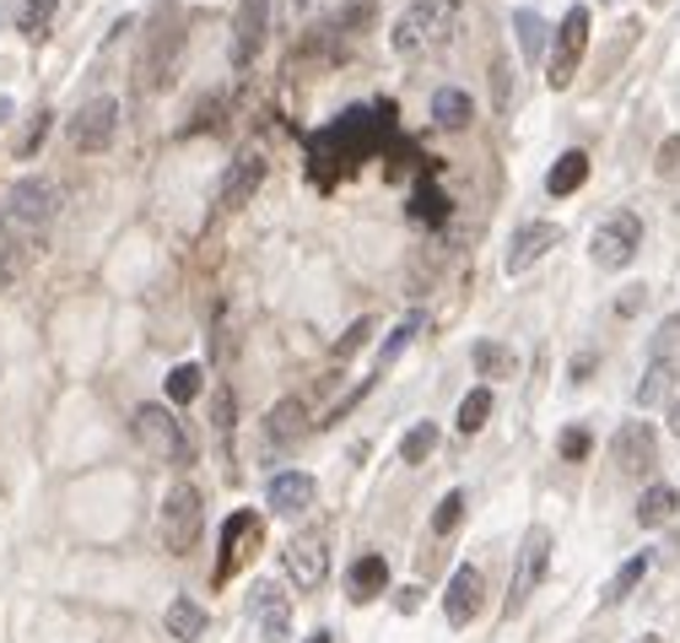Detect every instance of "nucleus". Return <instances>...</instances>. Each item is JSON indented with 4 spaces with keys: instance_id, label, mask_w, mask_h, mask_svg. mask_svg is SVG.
<instances>
[{
    "instance_id": "obj_16",
    "label": "nucleus",
    "mask_w": 680,
    "mask_h": 643,
    "mask_svg": "<svg viewBox=\"0 0 680 643\" xmlns=\"http://www.w3.org/2000/svg\"><path fill=\"white\" fill-rule=\"evenodd\" d=\"M313 498H319V487H313L309 470H281V476H270V492H265L270 514H281V519L309 514Z\"/></svg>"
},
{
    "instance_id": "obj_17",
    "label": "nucleus",
    "mask_w": 680,
    "mask_h": 643,
    "mask_svg": "<svg viewBox=\"0 0 680 643\" xmlns=\"http://www.w3.org/2000/svg\"><path fill=\"white\" fill-rule=\"evenodd\" d=\"M259 519L248 514V509H238V514H227V524H222V563H216V579H227L233 568H238V557H244L248 546H259Z\"/></svg>"
},
{
    "instance_id": "obj_29",
    "label": "nucleus",
    "mask_w": 680,
    "mask_h": 643,
    "mask_svg": "<svg viewBox=\"0 0 680 643\" xmlns=\"http://www.w3.org/2000/svg\"><path fill=\"white\" fill-rule=\"evenodd\" d=\"M487 417H492V389H470L465 400H459V433H481L487 428Z\"/></svg>"
},
{
    "instance_id": "obj_10",
    "label": "nucleus",
    "mask_w": 680,
    "mask_h": 643,
    "mask_svg": "<svg viewBox=\"0 0 680 643\" xmlns=\"http://www.w3.org/2000/svg\"><path fill=\"white\" fill-rule=\"evenodd\" d=\"M265 33H270V0H238V16H233V70H248L259 60Z\"/></svg>"
},
{
    "instance_id": "obj_38",
    "label": "nucleus",
    "mask_w": 680,
    "mask_h": 643,
    "mask_svg": "<svg viewBox=\"0 0 680 643\" xmlns=\"http://www.w3.org/2000/svg\"><path fill=\"white\" fill-rule=\"evenodd\" d=\"M368 335H372V320H357L352 330H346V335H341V341H335V357L346 363V357H352V352H357V346H363Z\"/></svg>"
},
{
    "instance_id": "obj_31",
    "label": "nucleus",
    "mask_w": 680,
    "mask_h": 643,
    "mask_svg": "<svg viewBox=\"0 0 680 643\" xmlns=\"http://www.w3.org/2000/svg\"><path fill=\"white\" fill-rule=\"evenodd\" d=\"M433 450H437V428H433V422H416V428L400 439V459H405V465H422Z\"/></svg>"
},
{
    "instance_id": "obj_41",
    "label": "nucleus",
    "mask_w": 680,
    "mask_h": 643,
    "mask_svg": "<svg viewBox=\"0 0 680 643\" xmlns=\"http://www.w3.org/2000/svg\"><path fill=\"white\" fill-rule=\"evenodd\" d=\"M313 5H319V0H287V16H292V22H298V16H309Z\"/></svg>"
},
{
    "instance_id": "obj_42",
    "label": "nucleus",
    "mask_w": 680,
    "mask_h": 643,
    "mask_svg": "<svg viewBox=\"0 0 680 643\" xmlns=\"http://www.w3.org/2000/svg\"><path fill=\"white\" fill-rule=\"evenodd\" d=\"M589 368H594V357H578V363H572V385H583V379H589Z\"/></svg>"
},
{
    "instance_id": "obj_24",
    "label": "nucleus",
    "mask_w": 680,
    "mask_h": 643,
    "mask_svg": "<svg viewBox=\"0 0 680 643\" xmlns=\"http://www.w3.org/2000/svg\"><path fill=\"white\" fill-rule=\"evenodd\" d=\"M676 509H680V492L670 487V481H654V487L643 492V503H637V524H643V530H654V524L676 519Z\"/></svg>"
},
{
    "instance_id": "obj_34",
    "label": "nucleus",
    "mask_w": 680,
    "mask_h": 643,
    "mask_svg": "<svg viewBox=\"0 0 680 643\" xmlns=\"http://www.w3.org/2000/svg\"><path fill=\"white\" fill-rule=\"evenodd\" d=\"M211 428H216V439H233V389L216 385L211 395Z\"/></svg>"
},
{
    "instance_id": "obj_27",
    "label": "nucleus",
    "mask_w": 680,
    "mask_h": 643,
    "mask_svg": "<svg viewBox=\"0 0 680 643\" xmlns=\"http://www.w3.org/2000/svg\"><path fill=\"white\" fill-rule=\"evenodd\" d=\"M168 633H174L179 643H194L200 633H205V611H200L189 595H179V600L168 606Z\"/></svg>"
},
{
    "instance_id": "obj_23",
    "label": "nucleus",
    "mask_w": 680,
    "mask_h": 643,
    "mask_svg": "<svg viewBox=\"0 0 680 643\" xmlns=\"http://www.w3.org/2000/svg\"><path fill=\"white\" fill-rule=\"evenodd\" d=\"M470 363H476L487 379H513V374H519V352L502 346V341H476V346H470Z\"/></svg>"
},
{
    "instance_id": "obj_28",
    "label": "nucleus",
    "mask_w": 680,
    "mask_h": 643,
    "mask_svg": "<svg viewBox=\"0 0 680 643\" xmlns=\"http://www.w3.org/2000/svg\"><path fill=\"white\" fill-rule=\"evenodd\" d=\"M513 33H519V44H524V60H540V49H546V22H540L529 5L513 11Z\"/></svg>"
},
{
    "instance_id": "obj_3",
    "label": "nucleus",
    "mask_w": 680,
    "mask_h": 643,
    "mask_svg": "<svg viewBox=\"0 0 680 643\" xmlns=\"http://www.w3.org/2000/svg\"><path fill=\"white\" fill-rule=\"evenodd\" d=\"M135 439H141V450L152 454V459H163V465H189L194 459V444L185 439V428H179V417L163 406V400H146V406H135Z\"/></svg>"
},
{
    "instance_id": "obj_13",
    "label": "nucleus",
    "mask_w": 680,
    "mask_h": 643,
    "mask_svg": "<svg viewBox=\"0 0 680 643\" xmlns=\"http://www.w3.org/2000/svg\"><path fill=\"white\" fill-rule=\"evenodd\" d=\"M481 600H487V579H481V568L459 563L454 579H448V595H443V617H448L454 628H470V622L481 617Z\"/></svg>"
},
{
    "instance_id": "obj_19",
    "label": "nucleus",
    "mask_w": 680,
    "mask_h": 643,
    "mask_svg": "<svg viewBox=\"0 0 680 643\" xmlns=\"http://www.w3.org/2000/svg\"><path fill=\"white\" fill-rule=\"evenodd\" d=\"M346 584H352V600H357V606H368V600H378V595L389 589V563H383L378 552H368V557H357V563H352Z\"/></svg>"
},
{
    "instance_id": "obj_15",
    "label": "nucleus",
    "mask_w": 680,
    "mask_h": 643,
    "mask_svg": "<svg viewBox=\"0 0 680 643\" xmlns=\"http://www.w3.org/2000/svg\"><path fill=\"white\" fill-rule=\"evenodd\" d=\"M281 563H287V574H292L298 589H319V584L330 579V552H324V541H313V535H292L287 552H281Z\"/></svg>"
},
{
    "instance_id": "obj_8",
    "label": "nucleus",
    "mask_w": 680,
    "mask_h": 643,
    "mask_svg": "<svg viewBox=\"0 0 680 643\" xmlns=\"http://www.w3.org/2000/svg\"><path fill=\"white\" fill-rule=\"evenodd\" d=\"M120 98H87L76 114H70V125H65V141L76 146V152H109L114 146V135H120Z\"/></svg>"
},
{
    "instance_id": "obj_9",
    "label": "nucleus",
    "mask_w": 680,
    "mask_h": 643,
    "mask_svg": "<svg viewBox=\"0 0 680 643\" xmlns=\"http://www.w3.org/2000/svg\"><path fill=\"white\" fill-rule=\"evenodd\" d=\"M248 617H254V628H259L265 643H287V633H292V600H287V589L254 579V589H248Z\"/></svg>"
},
{
    "instance_id": "obj_5",
    "label": "nucleus",
    "mask_w": 680,
    "mask_h": 643,
    "mask_svg": "<svg viewBox=\"0 0 680 643\" xmlns=\"http://www.w3.org/2000/svg\"><path fill=\"white\" fill-rule=\"evenodd\" d=\"M637 250H643V217L637 211H611L589 239V259L600 270H626L637 259Z\"/></svg>"
},
{
    "instance_id": "obj_11",
    "label": "nucleus",
    "mask_w": 680,
    "mask_h": 643,
    "mask_svg": "<svg viewBox=\"0 0 680 643\" xmlns=\"http://www.w3.org/2000/svg\"><path fill=\"white\" fill-rule=\"evenodd\" d=\"M551 244H561L557 222H519L513 239H508V250H502V270H508V276L529 270L540 255H551Z\"/></svg>"
},
{
    "instance_id": "obj_14",
    "label": "nucleus",
    "mask_w": 680,
    "mask_h": 643,
    "mask_svg": "<svg viewBox=\"0 0 680 643\" xmlns=\"http://www.w3.org/2000/svg\"><path fill=\"white\" fill-rule=\"evenodd\" d=\"M265 168H270V163H265V152H238V157L227 163L222 185H216V200H222V206H233V211H238V206H248V200H254V190L265 185Z\"/></svg>"
},
{
    "instance_id": "obj_39",
    "label": "nucleus",
    "mask_w": 680,
    "mask_h": 643,
    "mask_svg": "<svg viewBox=\"0 0 680 643\" xmlns=\"http://www.w3.org/2000/svg\"><path fill=\"white\" fill-rule=\"evenodd\" d=\"M16 276H22V255H16V244H0V292H5Z\"/></svg>"
},
{
    "instance_id": "obj_44",
    "label": "nucleus",
    "mask_w": 680,
    "mask_h": 643,
    "mask_svg": "<svg viewBox=\"0 0 680 643\" xmlns=\"http://www.w3.org/2000/svg\"><path fill=\"white\" fill-rule=\"evenodd\" d=\"M5 120H11V98H0V125H5Z\"/></svg>"
},
{
    "instance_id": "obj_43",
    "label": "nucleus",
    "mask_w": 680,
    "mask_h": 643,
    "mask_svg": "<svg viewBox=\"0 0 680 643\" xmlns=\"http://www.w3.org/2000/svg\"><path fill=\"white\" fill-rule=\"evenodd\" d=\"M670 433L680 439V400H670Z\"/></svg>"
},
{
    "instance_id": "obj_37",
    "label": "nucleus",
    "mask_w": 680,
    "mask_h": 643,
    "mask_svg": "<svg viewBox=\"0 0 680 643\" xmlns=\"http://www.w3.org/2000/svg\"><path fill=\"white\" fill-rule=\"evenodd\" d=\"M676 341H680V314H670V320L659 324V335L648 341V352L654 357H676Z\"/></svg>"
},
{
    "instance_id": "obj_30",
    "label": "nucleus",
    "mask_w": 680,
    "mask_h": 643,
    "mask_svg": "<svg viewBox=\"0 0 680 643\" xmlns=\"http://www.w3.org/2000/svg\"><path fill=\"white\" fill-rule=\"evenodd\" d=\"M422 324H427L422 314H405V320L394 324V330H389V341L378 346V368H383V363H394V357H400V352H405V346L422 335Z\"/></svg>"
},
{
    "instance_id": "obj_36",
    "label": "nucleus",
    "mask_w": 680,
    "mask_h": 643,
    "mask_svg": "<svg viewBox=\"0 0 680 643\" xmlns=\"http://www.w3.org/2000/svg\"><path fill=\"white\" fill-rule=\"evenodd\" d=\"M44 135H49V114H44V109H38V114H33V120H27V130H22V141H16V157H33V152H38V141H44Z\"/></svg>"
},
{
    "instance_id": "obj_21",
    "label": "nucleus",
    "mask_w": 680,
    "mask_h": 643,
    "mask_svg": "<svg viewBox=\"0 0 680 643\" xmlns=\"http://www.w3.org/2000/svg\"><path fill=\"white\" fill-rule=\"evenodd\" d=\"M676 379H680V363L676 357H654L648 363V374H643V385H637V406L648 411V406H659V400H670V389H676Z\"/></svg>"
},
{
    "instance_id": "obj_4",
    "label": "nucleus",
    "mask_w": 680,
    "mask_h": 643,
    "mask_svg": "<svg viewBox=\"0 0 680 643\" xmlns=\"http://www.w3.org/2000/svg\"><path fill=\"white\" fill-rule=\"evenodd\" d=\"M157 530H163V546H168L174 557H189V552L200 546L205 503H200V492H194L189 481L168 487V498H163V509H157Z\"/></svg>"
},
{
    "instance_id": "obj_32",
    "label": "nucleus",
    "mask_w": 680,
    "mask_h": 643,
    "mask_svg": "<svg viewBox=\"0 0 680 643\" xmlns=\"http://www.w3.org/2000/svg\"><path fill=\"white\" fill-rule=\"evenodd\" d=\"M200 385H205L200 368H194V363H179V368L168 374V400H174V406H189V400L200 395Z\"/></svg>"
},
{
    "instance_id": "obj_45",
    "label": "nucleus",
    "mask_w": 680,
    "mask_h": 643,
    "mask_svg": "<svg viewBox=\"0 0 680 643\" xmlns=\"http://www.w3.org/2000/svg\"><path fill=\"white\" fill-rule=\"evenodd\" d=\"M309 643H330V633H313V639Z\"/></svg>"
},
{
    "instance_id": "obj_12",
    "label": "nucleus",
    "mask_w": 680,
    "mask_h": 643,
    "mask_svg": "<svg viewBox=\"0 0 680 643\" xmlns=\"http://www.w3.org/2000/svg\"><path fill=\"white\" fill-rule=\"evenodd\" d=\"M611 454H616L621 476H643V470H654V459H659V433H654L648 422H621L616 439H611Z\"/></svg>"
},
{
    "instance_id": "obj_46",
    "label": "nucleus",
    "mask_w": 680,
    "mask_h": 643,
    "mask_svg": "<svg viewBox=\"0 0 680 643\" xmlns=\"http://www.w3.org/2000/svg\"><path fill=\"white\" fill-rule=\"evenodd\" d=\"M648 643H654V639H648Z\"/></svg>"
},
{
    "instance_id": "obj_6",
    "label": "nucleus",
    "mask_w": 680,
    "mask_h": 643,
    "mask_svg": "<svg viewBox=\"0 0 680 643\" xmlns=\"http://www.w3.org/2000/svg\"><path fill=\"white\" fill-rule=\"evenodd\" d=\"M583 49H589V5H572L557 22V38H551V65H546V81L551 92H567L578 65H583Z\"/></svg>"
},
{
    "instance_id": "obj_20",
    "label": "nucleus",
    "mask_w": 680,
    "mask_h": 643,
    "mask_svg": "<svg viewBox=\"0 0 680 643\" xmlns=\"http://www.w3.org/2000/svg\"><path fill=\"white\" fill-rule=\"evenodd\" d=\"M470 120H476V103H470V92H459V87H443V92H433V125L437 130H470Z\"/></svg>"
},
{
    "instance_id": "obj_26",
    "label": "nucleus",
    "mask_w": 680,
    "mask_h": 643,
    "mask_svg": "<svg viewBox=\"0 0 680 643\" xmlns=\"http://www.w3.org/2000/svg\"><path fill=\"white\" fill-rule=\"evenodd\" d=\"M55 11H60V0H22V11H16V33H22V38H49Z\"/></svg>"
},
{
    "instance_id": "obj_33",
    "label": "nucleus",
    "mask_w": 680,
    "mask_h": 643,
    "mask_svg": "<svg viewBox=\"0 0 680 643\" xmlns=\"http://www.w3.org/2000/svg\"><path fill=\"white\" fill-rule=\"evenodd\" d=\"M465 492L454 487V492H443V503H437V514H433V535H454L459 530V519H465Z\"/></svg>"
},
{
    "instance_id": "obj_40",
    "label": "nucleus",
    "mask_w": 680,
    "mask_h": 643,
    "mask_svg": "<svg viewBox=\"0 0 680 643\" xmlns=\"http://www.w3.org/2000/svg\"><path fill=\"white\" fill-rule=\"evenodd\" d=\"M659 174H680V135H670L659 146Z\"/></svg>"
},
{
    "instance_id": "obj_25",
    "label": "nucleus",
    "mask_w": 680,
    "mask_h": 643,
    "mask_svg": "<svg viewBox=\"0 0 680 643\" xmlns=\"http://www.w3.org/2000/svg\"><path fill=\"white\" fill-rule=\"evenodd\" d=\"M648 568H654V557H648V552L626 557V563L616 568V579L605 584V595H600V600H605V606H621V600H626V595H632V589L643 584V574H648Z\"/></svg>"
},
{
    "instance_id": "obj_18",
    "label": "nucleus",
    "mask_w": 680,
    "mask_h": 643,
    "mask_svg": "<svg viewBox=\"0 0 680 643\" xmlns=\"http://www.w3.org/2000/svg\"><path fill=\"white\" fill-rule=\"evenodd\" d=\"M303 433H309V422H303V400H292V395H287V400H276V406H270V417H265V439H270L276 450H292Z\"/></svg>"
},
{
    "instance_id": "obj_35",
    "label": "nucleus",
    "mask_w": 680,
    "mask_h": 643,
    "mask_svg": "<svg viewBox=\"0 0 680 643\" xmlns=\"http://www.w3.org/2000/svg\"><path fill=\"white\" fill-rule=\"evenodd\" d=\"M589 450H594V439H589V428H561V439H557V454L561 459H589Z\"/></svg>"
},
{
    "instance_id": "obj_1",
    "label": "nucleus",
    "mask_w": 680,
    "mask_h": 643,
    "mask_svg": "<svg viewBox=\"0 0 680 643\" xmlns=\"http://www.w3.org/2000/svg\"><path fill=\"white\" fill-rule=\"evenodd\" d=\"M55 217H60V190H55V179H38V174H27V179H16L11 195L0 200V239L5 244H44L49 239V228H55Z\"/></svg>"
},
{
    "instance_id": "obj_22",
    "label": "nucleus",
    "mask_w": 680,
    "mask_h": 643,
    "mask_svg": "<svg viewBox=\"0 0 680 643\" xmlns=\"http://www.w3.org/2000/svg\"><path fill=\"white\" fill-rule=\"evenodd\" d=\"M583 179H589V152H561L557 163H551V174H546V195H572V190H583Z\"/></svg>"
},
{
    "instance_id": "obj_7",
    "label": "nucleus",
    "mask_w": 680,
    "mask_h": 643,
    "mask_svg": "<svg viewBox=\"0 0 680 643\" xmlns=\"http://www.w3.org/2000/svg\"><path fill=\"white\" fill-rule=\"evenodd\" d=\"M546 568H551V530H546V524H529V530H524V546H519V563H513V589H508V617L529 606V595L540 589V579H546Z\"/></svg>"
},
{
    "instance_id": "obj_2",
    "label": "nucleus",
    "mask_w": 680,
    "mask_h": 643,
    "mask_svg": "<svg viewBox=\"0 0 680 643\" xmlns=\"http://www.w3.org/2000/svg\"><path fill=\"white\" fill-rule=\"evenodd\" d=\"M459 16H465V0H411L400 22L389 27V44L400 60H427L459 33Z\"/></svg>"
}]
</instances>
